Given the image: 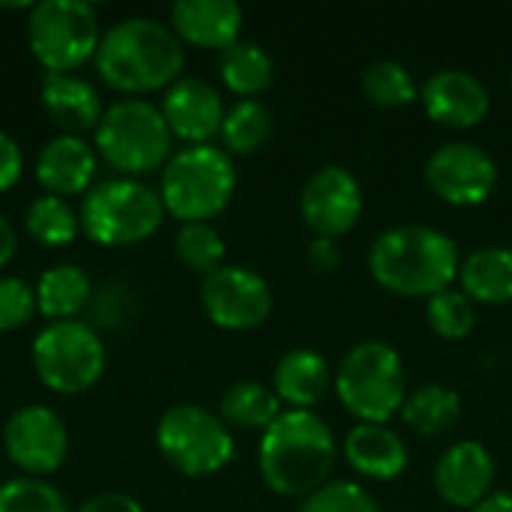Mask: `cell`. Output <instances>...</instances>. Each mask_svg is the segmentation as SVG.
<instances>
[{"label": "cell", "instance_id": "obj_1", "mask_svg": "<svg viewBox=\"0 0 512 512\" xmlns=\"http://www.w3.org/2000/svg\"><path fill=\"white\" fill-rule=\"evenodd\" d=\"M93 63L111 90L141 99V93L168 90L177 78H183L186 48L171 24L132 15L102 33Z\"/></svg>", "mask_w": 512, "mask_h": 512}, {"label": "cell", "instance_id": "obj_2", "mask_svg": "<svg viewBox=\"0 0 512 512\" xmlns=\"http://www.w3.org/2000/svg\"><path fill=\"white\" fill-rule=\"evenodd\" d=\"M462 252L432 225H393L369 249L372 279L399 297H435L459 282Z\"/></svg>", "mask_w": 512, "mask_h": 512}, {"label": "cell", "instance_id": "obj_3", "mask_svg": "<svg viewBox=\"0 0 512 512\" xmlns=\"http://www.w3.org/2000/svg\"><path fill=\"white\" fill-rule=\"evenodd\" d=\"M336 465V438L315 411L285 408L258 444V471L264 483L285 498H309Z\"/></svg>", "mask_w": 512, "mask_h": 512}, {"label": "cell", "instance_id": "obj_4", "mask_svg": "<svg viewBox=\"0 0 512 512\" xmlns=\"http://www.w3.org/2000/svg\"><path fill=\"white\" fill-rule=\"evenodd\" d=\"M237 189V168L231 153L216 144H195L171 153L162 171V204L165 213L180 225L210 222L219 216Z\"/></svg>", "mask_w": 512, "mask_h": 512}, {"label": "cell", "instance_id": "obj_5", "mask_svg": "<svg viewBox=\"0 0 512 512\" xmlns=\"http://www.w3.org/2000/svg\"><path fill=\"white\" fill-rule=\"evenodd\" d=\"M333 390L345 411L360 423L393 420L408 399L402 354L384 339L357 342L333 375Z\"/></svg>", "mask_w": 512, "mask_h": 512}, {"label": "cell", "instance_id": "obj_6", "mask_svg": "<svg viewBox=\"0 0 512 512\" xmlns=\"http://www.w3.org/2000/svg\"><path fill=\"white\" fill-rule=\"evenodd\" d=\"M171 144L174 135L162 108L135 96L108 105L93 132L96 153L120 177H138L162 168L171 159Z\"/></svg>", "mask_w": 512, "mask_h": 512}, {"label": "cell", "instance_id": "obj_7", "mask_svg": "<svg viewBox=\"0 0 512 512\" xmlns=\"http://www.w3.org/2000/svg\"><path fill=\"white\" fill-rule=\"evenodd\" d=\"M78 219L81 231L99 246H135L162 228L165 204L153 186L135 177H111L90 186Z\"/></svg>", "mask_w": 512, "mask_h": 512}, {"label": "cell", "instance_id": "obj_8", "mask_svg": "<svg viewBox=\"0 0 512 512\" xmlns=\"http://www.w3.org/2000/svg\"><path fill=\"white\" fill-rule=\"evenodd\" d=\"M99 15L84 0H42L27 15V45L48 75H72L99 51Z\"/></svg>", "mask_w": 512, "mask_h": 512}, {"label": "cell", "instance_id": "obj_9", "mask_svg": "<svg viewBox=\"0 0 512 512\" xmlns=\"http://www.w3.org/2000/svg\"><path fill=\"white\" fill-rule=\"evenodd\" d=\"M36 378L60 396H78L99 384L105 372V342L87 321L45 324L30 348Z\"/></svg>", "mask_w": 512, "mask_h": 512}, {"label": "cell", "instance_id": "obj_10", "mask_svg": "<svg viewBox=\"0 0 512 512\" xmlns=\"http://www.w3.org/2000/svg\"><path fill=\"white\" fill-rule=\"evenodd\" d=\"M156 447L177 474L192 480L219 474L237 453L228 423L192 402L174 405L159 417Z\"/></svg>", "mask_w": 512, "mask_h": 512}, {"label": "cell", "instance_id": "obj_11", "mask_svg": "<svg viewBox=\"0 0 512 512\" xmlns=\"http://www.w3.org/2000/svg\"><path fill=\"white\" fill-rule=\"evenodd\" d=\"M3 450L24 477L42 480L63 468L69 456V429L51 408L24 405L3 426Z\"/></svg>", "mask_w": 512, "mask_h": 512}, {"label": "cell", "instance_id": "obj_12", "mask_svg": "<svg viewBox=\"0 0 512 512\" xmlns=\"http://www.w3.org/2000/svg\"><path fill=\"white\" fill-rule=\"evenodd\" d=\"M426 183L429 189L453 204V207H474L483 204L498 183V162L492 153L474 141H447L426 159Z\"/></svg>", "mask_w": 512, "mask_h": 512}, {"label": "cell", "instance_id": "obj_13", "mask_svg": "<svg viewBox=\"0 0 512 512\" xmlns=\"http://www.w3.org/2000/svg\"><path fill=\"white\" fill-rule=\"evenodd\" d=\"M201 306L222 330H255L273 312V291L261 273L240 264H225L204 276Z\"/></svg>", "mask_w": 512, "mask_h": 512}, {"label": "cell", "instance_id": "obj_14", "mask_svg": "<svg viewBox=\"0 0 512 512\" xmlns=\"http://www.w3.org/2000/svg\"><path fill=\"white\" fill-rule=\"evenodd\" d=\"M363 186L354 171L342 165H324L309 174L300 192V216L315 237L339 240L363 216Z\"/></svg>", "mask_w": 512, "mask_h": 512}, {"label": "cell", "instance_id": "obj_15", "mask_svg": "<svg viewBox=\"0 0 512 512\" xmlns=\"http://www.w3.org/2000/svg\"><path fill=\"white\" fill-rule=\"evenodd\" d=\"M162 114L174 138L186 141V147L195 144H210L225 120V102L222 93L198 75H183L177 78L165 96H162Z\"/></svg>", "mask_w": 512, "mask_h": 512}, {"label": "cell", "instance_id": "obj_16", "mask_svg": "<svg viewBox=\"0 0 512 512\" xmlns=\"http://www.w3.org/2000/svg\"><path fill=\"white\" fill-rule=\"evenodd\" d=\"M420 102L435 123L453 129L480 126L492 108L486 84L474 72L456 66L432 72L420 87Z\"/></svg>", "mask_w": 512, "mask_h": 512}, {"label": "cell", "instance_id": "obj_17", "mask_svg": "<svg viewBox=\"0 0 512 512\" xmlns=\"http://www.w3.org/2000/svg\"><path fill=\"white\" fill-rule=\"evenodd\" d=\"M495 486V459L480 441H456L444 450L435 465L438 495L459 510H474L492 495Z\"/></svg>", "mask_w": 512, "mask_h": 512}, {"label": "cell", "instance_id": "obj_18", "mask_svg": "<svg viewBox=\"0 0 512 512\" xmlns=\"http://www.w3.org/2000/svg\"><path fill=\"white\" fill-rule=\"evenodd\" d=\"M99 168L96 147L81 135H57L36 156V180L45 195H87Z\"/></svg>", "mask_w": 512, "mask_h": 512}, {"label": "cell", "instance_id": "obj_19", "mask_svg": "<svg viewBox=\"0 0 512 512\" xmlns=\"http://www.w3.org/2000/svg\"><path fill=\"white\" fill-rule=\"evenodd\" d=\"M171 30L183 45L225 51L240 39L243 9L234 0H177L171 6Z\"/></svg>", "mask_w": 512, "mask_h": 512}, {"label": "cell", "instance_id": "obj_20", "mask_svg": "<svg viewBox=\"0 0 512 512\" xmlns=\"http://www.w3.org/2000/svg\"><path fill=\"white\" fill-rule=\"evenodd\" d=\"M42 108L48 120L60 129V135H81L96 132L105 108L99 90L81 75H45L42 81Z\"/></svg>", "mask_w": 512, "mask_h": 512}, {"label": "cell", "instance_id": "obj_21", "mask_svg": "<svg viewBox=\"0 0 512 512\" xmlns=\"http://www.w3.org/2000/svg\"><path fill=\"white\" fill-rule=\"evenodd\" d=\"M345 462L366 480H396L408 468V447L387 423H357L345 438Z\"/></svg>", "mask_w": 512, "mask_h": 512}, {"label": "cell", "instance_id": "obj_22", "mask_svg": "<svg viewBox=\"0 0 512 512\" xmlns=\"http://www.w3.org/2000/svg\"><path fill=\"white\" fill-rule=\"evenodd\" d=\"M273 390L282 405L294 411H312L333 390V375L324 354L315 348L285 351L273 369Z\"/></svg>", "mask_w": 512, "mask_h": 512}, {"label": "cell", "instance_id": "obj_23", "mask_svg": "<svg viewBox=\"0 0 512 512\" xmlns=\"http://www.w3.org/2000/svg\"><path fill=\"white\" fill-rule=\"evenodd\" d=\"M459 288L474 303L504 306L512 303V249L510 246H483L462 258Z\"/></svg>", "mask_w": 512, "mask_h": 512}, {"label": "cell", "instance_id": "obj_24", "mask_svg": "<svg viewBox=\"0 0 512 512\" xmlns=\"http://www.w3.org/2000/svg\"><path fill=\"white\" fill-rule=\"evenodd\" d=\"M36 291V312L54 324V321H75L87 303L93 300V282L87 270L75 264H57L39 276L33 285Z\"/></svg>", "mask_w": 512, "mask_h": 512}, {"label": "cell", "instance_id": "obj_25", "mask_svg": "<svg viewBox=\"0 0 512 512\" xmlns=\"http://www.w3.org/2000/svg\"><path fill=\"white\" fill-rule=\"evenodd\" d=\"M219 78L240 99H255L273 81V57L261 42L237 39L219 51Z\"/></svg>", "mask_w": 512, "mask_h": 512}, {"label": "cell", "instance_id": "obj_26", "mask_svg": "<svg viewBox=\"0 0 512 512\" xmlns=\"http://www.w3.org/2000/svg\"><path fill=\"white\" fill-rule=\"evenodd\" d=\"M399 414L414 432L435 438L450 432L462 420V396L447 384H423L408 393Z\"/></svg>", "mask_w": 512, "mask_h": 512}, {"label": "cell", "instance_id": "obj_27", "mask_svg": "<svg viewBox=\"0 0 512 512\" xmlns=\"http://www.w3.org/2000/svg\"><path fill=\"white\" fill-rule=\"evenodd\" d=\"M282 411L285 405L279 402L276 390L261 381H237L222 393L219 402V417L228 426L252 432H264Z\"/></svg>", "mask_w": 512, "mask_h": 512}, {"label": "cell", "instance_id": "obj_28", "mask_svg": "<svg viewBox=\"0 0 512 512\" xmlns=\"http://www.w3.org/2000/svg\"><path fill=\"white\" fill-rule=\"evenodd\" d=\"M273 135V114L261 99H237L222 120L219 138L228 153H255Z\"/></svg>", "mask_w": 512, "mask_h": 512}, {"label": "cell", "instance_id": "obj_29", "mask_svg": "<svg viewBox=\"0 0 512 512\" xmlns=\"http://www.w3.org/2000/svg\"><path fill=\"white\" fill-rule=\"evenodd\" d=\"M24 231L39 243V246H69L75 243L78 231H81V219L72 210V204L66 198L57 195H39L30 201L27 213H24Z\"/></svg>", "mask_w": 512, "mask_h": 512}, {"label": "cell", "instance_id": "obj_30", "mask_svg": "<svg viewBox=\"0 0 512 512\" xmlns=\"http://www.w3.org/2000/svg\"><path fill=\"white\" fill-rule=\"evenodd\" d=\"M363 93L381 108H402L420 96L411 69L399 60H375L363 69Z\"/></svg>", "mask_w": 512, "mask_h": 512}, {"label": "cell", "instance_id": "obj_31", "mask_svg": "<svg viewBox=\"0 0 512 512\" xmlns=\"http://www.w3.org/2000/svg\"><path fill=\"white\" fill-rule=\"evenodd\" d=\"M426 318L435 336L447 342H462L477 327V306L462 288H447L426 303Z\"/></svg>", "mask_w": 512, "mask_h": 512}, {"label": "cell", "instance_id": "obj_32", "mask_svg": "<svg viewBox=\"0 0 512 512\" xmlns=\"http://www.w3.org/2000/svg\"><path fill=\"white\" fill-rule=\"evenodd\" d=\"M174 249H177V258L201 276H210L219 267H225V240L210 222L180 225Z\"/></svg>", "mask_w": 512, "mask_h": 512}, {"label": "cell", "instance_id": "obj_33", "mask_svg": "<svg viewBox=\"0 0 512 512\" xmlns=\"http://www.w3.org/2000/svg\"><path fill=\"white\" fill-rule=\"evenodd\" d=\"M0 512H72L66 498L45 480L15 477L0 483Z\"/></svg>", "mask_w": 512, "mask_h": 512}, {"label": "cell", "instance_id": "obj_34", "mask_svg": "<svg viewBox=\"0 0 512 512\" xmlns=\"http://www.w3.org/2000/svg\"><path fill=\"white\" fill-rule=\"evenodd\" d=\"M297 512H381L378 501L354 480H330L309 498Z\"/></svg>", "mask_w": 512, "mask_h": 512}, {"label": "cell", "instance_id": "obj_35", "mask_svg": "<svg viewBox=\"0 0 512 512\" xmlns=\"http://www.w3.org/2000/svg\"><path fill=\"white\" fill-rule=\"evenodd\" d=\"M36 315V291L18 276H0V333L21 330Z\"/></svg>", "mask_w": 512, "mask_h": 512}, {"label": "cell", "instance_id": "obj_36", "mask_svg": "<svg viewBox=\"0 0 512 512\" xmlns=\"http://www.w3.org/2000/svg\"><path fill=\"white\" fill-rule=\"evenodd\" d=\"M21 171H24V153H21V144L0 129V195L9 192L18 180H21Z\"/></svg>", "mask_w": 512, "mask_h": 512}, {"label": "cell", "instance_id": "obj_37", "mask_svg": "<svg viewBox=\"0 0 512 512\" xmlns=\"http://www.w3.org/2000/svg\"><path fill=\"white\" fill-rule=\"evenodd\" d=\"M309 267L315 273H333L342 264V246L333 237H315L309 243Z\"/></svg>", "mask_w": 512, "mask_h": 512}, {"label": "cell", "instance_id": "obj_38", "mask_svg": "<svg viewBox=\"0 0 512 512\" xmlns=\"http://www.w3.org/2000/svg\"><path fill=\"white\" fill-rule=\"evenodd\" d=\"M72 512H144V507L123 492H102V495L87 498L84 504H78V510Z\"/></svg>", "mask_w": 512, "mask_h": 512}, {"label": "cell", "instance_id": "obj_39", "mask_svg": "<svg viewBox=\"0 0 512 512\" xmlns=\"http://www.w3.org/2000/svg\"><path fill=\"white\" fill-rule=\"evenodd\" d=\"M18 252V231L15 225L0 213V267H6Z\"/></svg>", "mask_w": 512, "mask_h": 512}, {"label": "cell", "instance_id": "obj_40", "mask_svg": "<svg viewBox=\"0 0 512 512\" xmlns=\"http://www.w3.org/2000/svg\"><path fill=\"white\" fill-rule=\"evenodd\" d=\"M471 512H512V492H492Z\"/></svg>", "mask_w": 512, "mask_h": 512}, {"label": "cell", "instance_id": "obj_41", "mask_svg": "<svg viewBox=\"0 0 512 512\" xmlns=\"http://www.w3.org/2000/svg\"><path fill=\"white\" fill-rule=\"evenodd\" d=\"M510 84H512V75H510Z\"/></svg>", "mask_w": 512, "mask_h": 512}]
</instances>
